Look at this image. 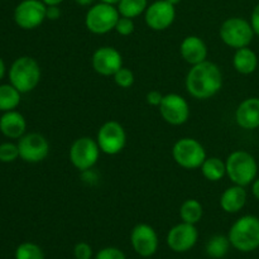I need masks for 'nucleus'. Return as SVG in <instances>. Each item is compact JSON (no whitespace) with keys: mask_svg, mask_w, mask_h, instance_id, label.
I'll use <instances>...</instances> for the list:
<instances>
[{"mask_svg":"<svg viewBox=\"0 0 259 259\" xmlns=\"http://www.w3.org/2000/svg\"><path fill=\"white\" fill-rule=\"evenodd\" d=\"M113 77H114V82L121 89L132 88L134 83V80H136V78H134V73L126 67L119 68V70L114 73Z\"/></svg>","mask_w":259,"mask_h":259,"instance_id":"c85d7f7f","label":"nucleus"},{"mask_svg":"<svg viewBox=\"0 0 259 259\" xmlns=\"http://www.w3.org/2000/svg\"><path fill=\"white\" fill-rule=\"evenodd\" d=\"M9 82L20 94L34 90L40 81V67L37 61L29 56L18 57L9 68Z\"/></svg>","mask_w":259,"mask_h":259,"instance_id":"7ed1b4c3","label":"nucleus"},{"mask_svg":"<svg viewBox=\"0 0 259 259\" xmlns=\"http://www.w3.org/2000/svg\"><path fill=\"white\" fill-rule=\"evenodd\" d=\"M186 90L197 100H207L217 95L223 88V72L219 66L210 61L191 66L187 72Z\"/></svg>","mask_w":259,"mask_h":259,"instance_id":"f257e3e1","label":"nucleus"},{"mask_svg":"<svg viewBox=\"0 0 259 259\" xmlns=\"http://www.w3.org/2000/svg\"><path fill=\"white\" fill-rule=\"evenodd\" d=\"M134 29H136V25H134L133 19H132V18L121 17L120 15V18H119L118 22H116L115 29L114 30H115L118 34L126 37V35L133 34Z\"/></svg>","mask_w":259,"mask_h":259,"instance_id":"c756f323","label":"nucleus"},{"mask_svg":"<svg viewBox=\"0 0 259 259\" xmlns=\"http://www.w3.org/2000/svg\"><path fill=\"white\" fill-rule=\"evenodd\" d=\"M161 116L171 125H182L190 118V105L184 96L179 94H167L158 106Z\"/></svg>","mask_w":259,"mask_h":259,"instance_id":"f8f14e48","label":"nucleus"},{"mask_svg":"<svg viewBox=\"0 0 259 259\" xmlns=\"http://www.w3.org/2000/svg\"><path fill=\"white\" fill-rule=\"evenodd\" d=\"M176 19V8L166 0H156L144 12V20L152 30H166Z\"/></svg>","mask_w":259,"mask_h":259,"instance_id":"4468645a","label":"nucleus"},{"mask_svg":"<svg viewBox=\"0 0 259 259\" xmlns=\"http://www.w3.org/2000/svg\"><path fill=\"white\" fill-rule=\"evenodd\" d=\"M100 152L96 139L90 137H81L71 144L68 157L76 169L85 172L93 169V167L98 163Z\"/></svg>","mask_w":259,"mask_h":259,"instance_id":"6e6552de","label":"nucleus"},{"mask_svg":"<svg viewBox=\"0 0 259 259\" xmlns=\"http://www.w3.org/2000/svg\"><path fill=\"white\" fill-rule=\"evenodd\" d=\"M199 240V232L196 225L181 222L169 229L167 233L166 243L175 253H186L196 245Z\"/></svg>","mask_w":259,"mask_h":259,"instance_id":"ddd939ff","label":"nucleus"},{"mask_svg":"<svg viewBox=\"0 0 259 259\" xmlns=\"http://www.w3.org/2000/svg\"><path fill=\"white\" fill-rule=\"evenodd\" d=\"M43 3H45L46 5H47V7H50V5H60V4H62L63 2H65V0H42Z\"/></svg>","mask_w":259,"mask_h":259,"instance_id":"58836bf2","label":"nucleus"},{"mask_svg":"<svg viewBox=\"0 0 259 259\" xmlns=\"http://www.w3.org/2000/svg\"><path fill=\"white\" fill-rule=\"evenodd\" d=\"M96 142L103 153L115 156L126 144V133L124 126L116 120L105 121L96 134Z\"/></svg>","mask_w":259,"mask_h":259,"instance_id":"1a4fd4ad","label":"nucleus"},{"mask_svg":"<svg viewBox=\"0 0 259 259\" xmlns=\"http://www.w3.org/2000/svg\"><path fill=\"white\" fill-rule=\"evenodd\" d=\"M163 94L159 93L158 90H152L149 91V93H147L146 95V101L148 105H152V106H157L158 108L159 104H161L162 99H163Z\"/></svg>","mask_w":259,"mask_h":259,"instance_id":"473e14b6","label":"nucleus"},{"mask_svg":"<svg viewBox=\"0 0 259 259\" xmlns=\"http://www.w3.org/2000/svg\"><path fill=\"white\" fill-rule=\"evenodd\" d=\"M5 72H7V67H5V62L2 57H0V81L4 78Z\"/></svg>","mask_w":259,"mask_h":259,"instance_id":"e433bc0d","label":"nucleus"},{"mask_svg":"<svg viewBox=\"0 0 259 259\" xmlns=\"http://www.w3.org/2000/svg\"><path fill=\"white\" fill-rule=\"evenodd\" d=\"M225 164H227V176L229 177L233 185L245 187L252 185V182L257 179L258 164L249 152L242 149L232 152L228 156Z\"/></svg>","mask_w":259,"mask_h":259,"instance_id":"20e7f679","label":"nucleus"},{"mask_svg":"<svg viewBox=\"0 0 259 259\" xmlns=\"http://www.w3.org/2000/svg\"><path fill=\"white\" fill-rule=\"evenodd\" d=\"M22 100V94L12 85V83H3L0 85V111L15 110L19 106Z\"/></svg>","mask_w":259,"mask_h":259,"instance_id":"5701e85b","label":"nucleus"},{"mask_svg":"<svg viewBox=\"0 0 259 259\" xmlns=\"http://www.w3.org/2000/svg\"><path fill=\"white\" fill-rule=\"evenodd\" d=\"M172 157L180 167L185 169H196L206 159V151L197 139L181 138L174 144Z\"/></svg>","mask_w":259,"mask_h":259,"instance_id":"0eeeda50","label":"nucleus"},{"mask_svg":"<svg viewBox=\"0 0 259 259\" xmlns=\"http://www.w3.org/2000/svg\"><path fill=\"white\" fill-rule=\"evenodd\" d=\"M91 65L99 75L114 76L119 68L123 67V57L116 48L104 46L93 53Z\"/></svg>","mask_w":259,"mask_h":259,"instance_id":"dca6fc26","label":"nucleus"},{"mask_svg":"<svg viewBox=\"0 0 259 259\" xmlns=\"http://www.w3.org/2000/svg\"><path fill=\"white\" fill-rule=\"evenodd\" d=\"M120 18L115 5L99 3L91 5L85 15V27L94 34H106L115 29L118 19Z\"/></svg>","mask_w":259,"mask_h":259,"instance_id":"423d86ee","label":"nucleus"},{"mask_svg":"<svg viewBox=\"0 0 259 259\" xmlns=\"http://www.w3.org/2000/svg\"><path fill=\"white\" fill-rule=\"evenodd\" d=\"M204 215V207L201 202L196 199L185 200L180 207V218L184 223L196 225Z\"/></svg>","mask_w":259,"mask_h":259,"instance_id":"393cba45","label":"nucleus"},{"mask_svg":"<svg viewBox=\"0 0 259 259\" xmlns=\"http://www.w3.org/2000/svg\"><path fill=\"white\" fill-rule=\"evenodd\" d=\"M116 8L121 17L134 19L146 12L148 8V0H120Z\"/></svg>","mask_w":259,"mask_h":259,"instance_id":"a878e982","label":"nucleus"},{"mask_svg":"<svg viewBox=\"0 0 259 259\" xmlns=\"http://www.w3.org/2000/svg\"><path fill=\"white\" fill-rule=\"evenodd\" d=\"M27 131V120L19 111L12 110L0 116V132L9 139H20Z\"/></svg>","mask_w":259,"mask_h":259,"instance_id":"6ab92c4d","label":"nucleus"},{"mask_svg":"<svg viewBox=\"0 0 259 259\" xmlns=\"http://www.w3.org/2000/svg\"><path fill=\"white\" fill-rule=\"evenodd\" d=\"M252 194L259 201V177L252 182Z\"/></svg>","mask_w":259,"mask_h":259,"instance_id":"c9c22d12","label":"nucleus"},{"mask_svg":"<svg viewBox=\"0 0 259 259\" xmlns=\"http://www.w3.org/2000/svg\"><path fill=\"white\" fill-rule=\"evenodd\" d=\"M200 168L202 176L210 182H219L227 176V164L219 157H206Z\"/></svg>","mask_w":259,"mask_h":259,"instance_id":"4be33fe9","label":"nucleus"},{"mask_svg":"<svg viewBox=\"0 0 259 259\" xmlns=\"http://www.w3.org/2000/svg\"><path fill=\"white\" fill-rule=\"evenodd\" d=\"M15 259H46L45 252L38 244L32 242H24L19 244L14 253Z\"/></svg>","mask_w":259,"mask_h":259,"instance_id":"bb28decb","label":"nucleus"},{"mask_svg":"<svg viewBox=\"0 0 259 259\" xmlns=\"http://www.w3.org/2000/svg\"><path fill=\"white\" fill-rule=\"evenodd\" d=\"M233 66L237 72L242 75H250L258 67L257 53L252 48H249V46L235 50L234 56H233Z\"/></svg>","mask_w":259,"mask_h":259,"instance_id":"412c9836","label":"nucleus"},{"mask_svg":"<svg viewBox=\"0 0 259 259\" xmlns=\"http://www.w3.org/2000/svg\"><path fill=\"white\" fill-rule=\"evenodd\" d=\"M19 158L28 163H39L50 154V143L39 133H25L18 139Z\"/></svg>","mask_w":259,"mask_h":259,"instance_id":"9b49d317","label":"nucleus"},{"mask_svg":"<svg viewBox=\"0 0 259 259\" xmlns=\"http://www.w3.org/2000/svg\"><path fill=\"white\" fill-rule=\"evenodd\" d=\"M247 200V190L239 185H233L220 196V206L228 214H237L245 206Z\"/></svg>","mask_w":259,"mask_h":259,"instance_id":"aec40b11","label":"nucleus"},{"mask_svg":"<svg viewBox=\"0 0 259 259\" xmlns=\"http://www.w3.org/2000/svg\"><path fill=\"white\" fill-rule=\"evenodd\" d=\"M131 244L139 257L149 258L158 250V235L151 225L137 224L131 233Z\"/></svg>","mask_w":259,"mask_h":259,"instance_id":"2eb2a0df","label":"nucleus"},{"mask_svg":"<svg viewBox=\"0 0 259 259\" xmlns=\"http://www.w3.org/2000/svg\"><path fill=\"white\" fill-rule=\"evenodd\" d=\"M250 25H252L253 30H254V34H257L259 37V3L253 9L252 15H250Z\"/></svg>","mask_w":259,"mask_h":259,"instance_id":"72a5a7b5","label":"nucleus"},{"mask_svg":"<svg viewBox=\"0 0 259 259\" xmlns=\"http://www.w3.org/2000/svg\"><path fill=\"white\" fill-rule=\"evenodd\" d=\"M228 238L234 249L242 253L254 252L259 248V218L244 215L230 227Z\"/></svg>","mask_w":259,"mask_h":259,"instance_id":"f03ea898","label":"nucleus"},{"mask_svg":"<svg viewBox=\"0 0 259 259\" xmlns=\"http://www.w3.org/2000/svg\"><path fill=\"white\" fill-rule=\"evenodd\" d=\"M47 5L42 0H23L15 7L14 18L15 24L24 30H33L42 25L47 19Z\"/></svg>","mask_w":259,"mask_h":259,"instance_id":"9d476101","label":"nucleus"},{"mask_svg":"<svg viewBox=\"0 0 259 259\" xmlns=\"http://www.w3.org/2000/svg\"><path fill=\"white\" fill-rule=\"evenodd\" d=\"M94 2L95 0H75L76 4L81 5V7H90V5H93Z\"/></svg>","mask_w":259,"mask_h":259,"instance_id":"4c0bfd02","label":"nucleus"},{"mask_svg":"<svg viewBox=\"0 0 259 259\" xmlns=\"http://www.w3.org/2000/svg\"><path fill=\"white\" fill-rule=\"evenodd\" d=\"M95 259H126V255L119 248L105 247L96 253Z\"/></svg>","mask_w":259,"mask_h":259,"instance_id":"7c9ffc66","label":"nucleus"},{"mask_svg":"<svg viewBox=\"0 0 259 259\" xmlns=\"http://www.w3.org/2000/svg\"><path fill=\"white\" fill-rule=\"evenodd\" d=\"M180 53L189 65L194 66L207 60V46L197 35H187L181 42Z\"/></svg>","mask_w":259,"mask_h":259,"instance_id":"a211bd4d","label":"nucleus"},{"mask_svg":"<svg viewBox=\"0 0 259 259\" xmlns=\"http://www.w3.org/2000/svg\"><path fill=\"white\" fill-rule=\"evenodd\" d=\"M19 158V148L18 143L4 142L0 144V162L2 163H12Z\"/></svg>","mask_w":259,"mask_h":259,"instance_id":"cd10ccee","label":"nucleus"},{"mask_svg":"<svg viewBox=\"0 0 259 259\" xmlns=\"http://www.w3.org/2000/svg\"><path fill=\"white\" fill-rule=\"evenodd\" d=\"M230 247V240L228 235L223 234H215L207 240L206 245H205V252L212 259H222L229 252Z\"/></svg>","mask_w":259,"mask_h":259,"instance_id":"b1692460","label":"nucleus"},{"mask_svg":"<svg viewBox=\"0 0 259 259\" xmlns=\"http://www.w3.org/2000/svg\"><path fill=\"white\" fill-rule=\"evenodd\" d=\"M166 2L171 3L172 5H175V7H176L177 4H180V3H181V0H166Z\"/></svg>","mask_w":259,"mask_h":259,"instance_id":"a19ab883","label":"nucleus"},{"mask_svg":"<svg viewBox=\"0 0 259 259\" xmlns=\"http://www.w3.org/2000/svg\"><path fill=\"white\" fill-rule=\"evenodd\" d=\"M219 35L228 47L239 50V48L248 47L252 43L254 30L250 25V22L239 17H232L223 22Z\"/></svg>","mask_w":259,"mask_h":259,"instance_id":"39448f33","label":"nucleus"},{"mask_svg":"<svg viewBox=\"0 0 259 259\" xmlns=\"http://www.w3.org/2000/svg\"><path fill=\"white\" fill-rule=\"evenodd\" d=\"M235 121L245 131L259 128V98H248L238 105Z\"/></svg>","mask_w":259,"mask_h":259,"instance_id":"f3484780","label":"nucleus"},{"mask_svg":"<svg viewBox=\"0 0 259 259\" xmlns=\"http://www.w3.org/2000/svg\"><path fill=\"white\" fill-rule=\"evenodd\" d=\"M46 17L50 20H57L61 17V9L60 5H50L47 7V13H46Z\"/></svg>","mask_w":259,"mask_h":259,"instance_id":"f704fd0d","label":"nucleus"},{"mask_svg":"<svg viewBox=\"0 0 259 259\" xmlns=\"http://www.w3.org/2000/svg\"><path fill=\"white\" fill-rule=\"evenodd\" d=\"M101 3H105V4H110V5H118L120 0H100Z\"/></svg>","mask_w":259,"mask_h":259,"instance_id":"ea45409f","label":"nucleus"},{"mask_svg":"<svg viewBox=\"0 0 259 259\" xmlns=\"http://www.w3.org/2000/svg\"><path fill=\"white\" fill-rule=\"evenodd\" d=\"M73 255L76 259H91L93 258V248L89 243L80 242L73 248Z\"/></svg>","mask_w":259,"mask_h":259,"instance_id":"2f4dec72","label":"nucleus"}]
</instances>
